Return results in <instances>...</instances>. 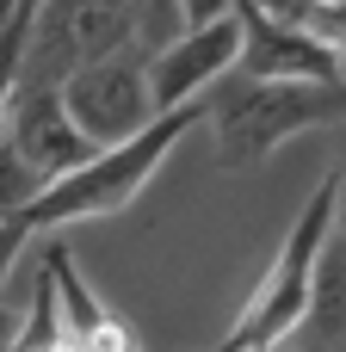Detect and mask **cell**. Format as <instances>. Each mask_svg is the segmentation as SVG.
Here are the masks:
<instances>
[{"instance_id":"ba28073f","label":"cell","mask_w":346,"mask_h":352,"mask_svg":"<svg viewBox=\"0 0 346 352\" xmlns=\"http://www.w3.org/2000/svg\"><path fill=\"white\" fill-rule=\"evenodd\" d=\"M0 142L43 179V192L56 186V179H68V173H80L99 148L68 124V111H62V99H56V87H12V99H6V124H0Z\"/></svg>"},{"instance_id":"52a82bcc","label":"cell","mask_w":346,"mask_h":352,"mask_svg":"<svg viewBox=\"0 0 346 352\" xmlns=\"http://www.w3.org/2000/svg\"><path fill=\"white\" fill-rule=\"evenodd\" d=\"M235 31H241V50H235V68L241 80H303V87H340V56H328L322 43H310L291 19L266 12L260 0H235Z\"/></svg>"},{"instance_id":"8992f818","label":"cell","mask_w":346,"mask_h":352,"mask_svg":"<svg viewBox=\"0 0 346 352\" xmlns=\"http://www.w3.org/2000/svg\"><path fill=\"white\" fill-rule=\"evenodd\" d=\"M235 50H241L235 12L210 19V25H198V31H173L167 43H155V50L142 56L155 118H161V111H180V105H192V99H204V93L235 68Z\"/></svg>"},{"instance_id":"6da1fadb","label":"cell","mask_w":346,"mask_h":352,"mask_svg":"<svg viewBox=\"0 0 346 352\" xmlns=\"http://www.w3.org/2000/svg\"><path fill=\"white\" fill-rule=\"evenodd\" d=\"M340 192H346V173L328 167L316 179V192L303 198V210L291 217L279 254L266 260L260 285L248 291V303L235 309L229 334L217 340L210 352H279L297 322H303V303H310V278H316V254L328 248V235L340 229Z\"/></svg>"},{"instance_id":"7c38bea8","label":"cell","mask_w":346,"mask_h":352,"mask_svg":"<svg viewBox=\"0 0 346 352\" xmlns=\"http://www.w3.org/2000/svg\"><path fill=\"white\" fill-rule=\"evenodd\" d=\"M19 334H25V309L0 303V352H19Z\"/></svg>"},{"instance_id":"3957f363","label":"cell","mask_w":346,"mask_h":352,"mask_svg":"<svg viewBox=\"0 0 346 352\" xmlns=\"http://www.w3.org/2000/svg\"><path fill=\"white\" fill-rule=\"evenodd\" d=\"M204 124L217 142V167H260L279 142L334 124L340 130V87H303V80H241L223 74L204 93Z\"/></svg>"},{"instance_id":"277c9868","label":"cell","mask_w":346,"mask_h":352,"mask_svg":"<svg viewBox=\"0 0 346 352\" xmlns=\"http://www.w3.org/2000/svg\"><path fill=\"white\" fill-rule=\"evenodd\" d=\"M142 37V12L136 6H31V31H25V56H19V87H62L68 74L136 50Z\"/></svg>"},{"instance_id":"5b68a950","label":"cell","mask_w":346,"mask_h":352,"mask_svg":"<svg viewBox=\"0 0 346 352\" xmlns=\"http://www.w3.org/2000/svg\"><path fill=\"white\" fill-rule=\"evenodd\" d=\"M56 99H62L68 124H74L99 155L118 148V142H130V136H142V130L155 124L149 74H142V50H118V56H105V62L68 74V80L56 87Z\"/></svg>"},{"instance_id":"30bf717a","label":"cell","mask_w":346,"mask_h":352,"mask_svg":"<svg viewBox=\"0 0 346 352\" xmlns=\"http://www.w3.org/2000/svg\"><path fill=\"white\" fill-rule=\"evenodd\" d=\"M37 198H43V179H37V173H31L19 155L0 142V223H19V217H25Z\"/></svg>"},{"instance_id":"9c48e42d","label":"cell","mask_w":346,"mask_h":352,"mask_svg":"<svg viewBox=\"0 0 346 352\" xmlns=\"http://www.w3.org/2000/svg\"><path fill=\"white\" fill-rule=\"evenodd\" d=\"M25 31H31V6H25V0H6V6H0V124H6V99H12V87H19Z\"/></svg>"},{"instance_id":"8fae6325","label":"cell","mask_w":346,"mask_h":352,"mask_svg":"<svg viewBox=\"0 0 346 352\" xmlns=\"http://www.w3.org/2000/svg\"><path fill=\"white\" fill-rule=\"evenodd\" d=\"M25 241H31V235H25L19 223H0V285H6V272L19 266V254H25Z\"/></svg>"},{"instance_id":"7a4b0ae2","label":"cell","mask_w":346,"mask_h":352,"mask_svg":"<svg viewBox=\"0 0 346 352\" xmlns=\"http://www.w3.org/2000/svg\"><path fill=\"white\" fill-rule=\"evenodd\" d=\"M192 124H204V99H192V105H180V111H161L142 136H130V142L93 155L80 173L56 179V186L19 217V229H25V235H43V229H68V223H93V217L130 210V204L142 198V186L161 173V161L180 148V136H186Z\"/></svg>"}]
</instances>
